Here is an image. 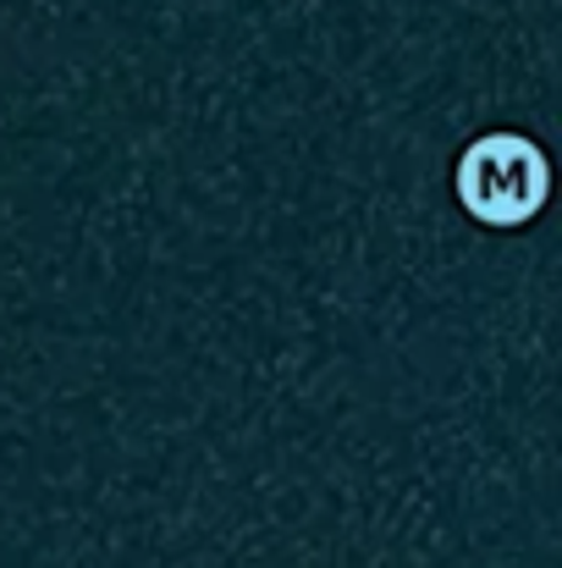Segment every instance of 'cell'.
Returning a JSON list of instances; mask_svg holds the SVG:
<instances>
[{
    "mask_svg": "<svg viewBox=\"0 0 562 568\" xmlns=\"http://www.w3.org/2000/svg\"><path fill=\"white\" fill-rule=\"evenodd\" d=\"M552 189L546 155L519 133H486L458 161V204L486 226H524L541 215Z\"/></svg>",
    "mask_w": 562,
    "mask_h": 568,
    "instance_id": "6da1fadb",
    "label": "cell"
}]
</instances>
